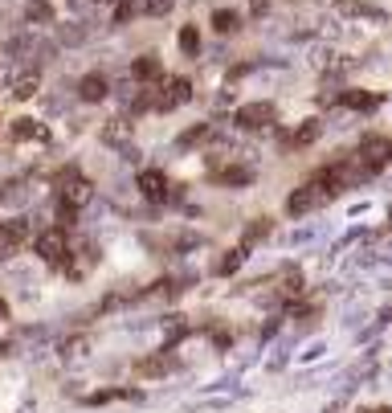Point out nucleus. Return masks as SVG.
Returning a JSON list of instances; mask_svg holds the SVG:
<instances>
[{
	"label": "nucleus",
	"instance_id": "nucleus-9",
	"mask_svg": "<svg viewBox=\"0 0 392 413\" xmlns=\"http://www.w3.org/2000/svg\"><path fill=\"white\" fill-rule=\"evenodd\" d=\"M339 102H343L348 111H376V107H380V95H372V90H348Z\"/></svg>",
	"mask_w": 392,
	"mask_h": 413
},
{
	"label": "nucleus",
	"instance_id": "nucleus-1",
	"mask_svg": "<svg viewBox=\"0 0 392 413\" xmlns=\"http://www.w3.org/2000/svg\"><path fill=\"white\" fill-rule=\"evenodd\" d=\"M188 99H192V86L184 78H159L156 86H152V107H156V111H176V107H184Z\"/></svg>",
	"mask_w": 392,
	"mask_h": 413
},
{
	"label": "nucleus",
	"instance_id": "nucleus-5",
	"mask_svg": "<svg viewBox=\"0 0 392 413\" xmlns=\"http://www.w3.org/2000/svg\"><path fill=\"white\" fill-rule=\"evenodd\" d=\"M37 254L45 262H66V229H49L37 237Z\"/></svg>",
	"mask_w": 392,
	"mask_h": 413
},
{
	"label": "nucleus",
	"instance_id": "nucleus-4",
	"mask_svg": "<svg viewBox=\"0 0 392 413\" xmlns=\"http://www.w3.org/2000/svg\"><path fill=\"white\" fill-rule=\"evenodd\" d=\"M90 193H94V188H90V180H82L74 168H66V172H61V200H66V205H74V209H78V205L90 200Z\"/></svg>",
	"mask_w": 392,
	"mask_h": 413
},
{
	"label": "nucleus",
	"instance_id": "nucleus-25",
	"mask_svg": "<svg viewBox=\"0 0 392 413\" xmlns=\"http://www.w3.org/2000/svg\"><path fill=\"white\" fill-rule=\"evenodd\" d=\"M388 164H392V148H388Z\"/></svg>",
	"mask_w": 392,
	"mask_h": 413
},
{
	"label": "nucleus",
	"instance_id": "nucleus-19",
	"mask_svg": "<svg viewBox=\"0 0 392 413\" xmlns=\"http://www.w3.org/2000/svg\"><path fill=\"white\" fill-rule=\"evenodd\" d=\"M180 49H184V54H196V49H200V37H196V29H180Z\"/></svg>",
	"mask_w": 392,
	"mask_h": 413
},
{
	"label": "nucleus",
	"instance_id": "nucleus-6",
	"mask_svg": "<svg viewBox=\"0 0 392 413\" xmlns=\"http://www.w3.org/2000/svg\"><path fill=\"white\" fill-rule=\"evenodd\" d=\"M25 237H29V225H25L20 217H17V221H4V225H0V258L13 254Z\"/></svg>",
	"mask_w": 392,
	"mask_h": 413
},
{
	"label": "nucleus",
	"instance_id": "nucleus-3",
	"mask_svg": "<svg viewBox=\"0 0 392 413\" xmlns=\"http://www.w3.org/2000/svg\"><path fill=\"white\" fill-rule=\"evenodd\" d=\"M331 197H335V193L319 176H314L311 184H302V188L290 197V213H307V209H314V205H323V200H331Z\"/></svg>",
	"mask_w": 392,
	"mask_h": 413
},
{
	"label": "nucleus",
	"instance_id": "nucleus-17",
	"mask_svg": "<svg viewBox=\"0 0 392 413\" xmlns=\"http://www.w3.org/2000/svg\"><path fill=\"white\" fill-rule=\"evenodd\" d=\"M314 139H319V123H314V119H307V123L298 127V136H294V143H314Z\"/></svg>",
	"mask_w": 392,
	"mask_h": 413
},
{
	"label": "nucleus",
	"instance_id": "nucleus-11",
	"mask_svg": "<svg viewBox=\"0 0 392 413\" xmlns=\"http://www.w3.org/2000/svg\"><path fill=\"white\" fill-rule=\"evenodd\" d=\"M37 86H41L37 70H25V74L13 78V99H33V95H37Z\"/></svg>",
	"mask_w": 392,
	"mask_h": 413
},
{
	"label": "nucleus",
	"instance_id": "nucleus-23",
	"mask_svg": "<svg viewBox=\"0 0 392 413\" xmlns=\"http://www.w3.org/2000/svg\"><path fill=\"white\" fill-rule=\"evenodd\" d=\"M4 315H8V307H4V303H0V319H4Z\"/></svg>",
	"mask_w": 392,
	"mask_h": 413
},
{
	"label": "nucleus",
	"instance_id": "nucleus-10",
	"mask_svg": "<svg viewBox=\"0 0 392 413\" xmlns=\"http://www.w3.org/2000/svg\"><path fill=\"white\" fill-rule=\"evenodd\" d=\"M131 74H135L139 82H159L164 74H159V61L152 58V54H143V58L131 61Z\"/></svg>",
	"mask_w": 392,
	"mask_h": 413
},
{
	"label": "nucleus",
	"instance_id": "nucleus-22",
	"mask_svg": "<svg viewBox=\"0 0 392 413\" xmlns=\"http://www.w3.org/2000/svg\"><path fill=\"white\" fill-rule=\"evenodd\" d=\"M82 4H98V0H74V8H82Z\"/></svg>",
	"mask_w": 392,
	"mask_h": 413
},
{
	"label": "nucleus",
	"instance_id": "nucleus-13",
	"mask_svg": "<svg viewBox=\"0 0 392 413\" xmlns=\"http://www.w3.org/2000/svg\"><path fill=\"white\" fill-rule=\"evenodd\" d=\"M25 20H29V25H49V20H54L49 0H29V4H25Z\"/></svg>",
	"mask_w": 392,
	"mask_h": 413
},
{
	"label": "nucleus",
	"instance_id": "nucleus-20",
	"mask_svg": "<svg viewBox=\"0 0 392 413\" xmlns=\"http://www.w3.org/2000/svg\"><path fill=\"white\" fill-rule=\"evenodd\" d=\"M139 373H143V376H164V373H172V364H159V360H147V364H139Z\"/></svg>",
	"mask_w": 392,
	"mask_h": 413
},
{
	"label": "nucleus",
	"instance_id": "nucleus-8",
	"mask_svg": "<svg viewBox=\"0 0 392 413\" xmlns=\"http://www.w3.org/2000/svg\"><path fill=\"white\" fill-rule=\"evenodd\" d=\"M78 95H82V102H102L106 99V78L102 74H86L78 82Z\"/></svg>",
	"mask_w": 392,
	"mask_h": 413
},
{
	"label": "nucleus",
	"instance_id": "nucleus-12",
	"mask_svg": "<svg viewBox=\"0 0 392 413\" xmlns=\"http://www.w3.org/2000/svg\"><path fill=\"white\" fill-rule=\"evenodd\" d=\"M139 188H143L147 197H156V200H159V197H168V176L152 168V172H143V176H139Z\"/></svg>",
	"mask_w": 392,
	"mask_h": 413
},
{
	"label": "nucleus",
	"instance_id": "nucleus-16",
	"mask_svg": "<svg viewBox=\"0 0 392 413\" xmlns=\"http://www.w3.org/2000/svg\"><path fill=\"white\" fill-rule=\"evenodd\" d=\"M237 25H241L237 13H213V29H221V33H233Z\"/></svg>",
	"mask_w": 392,
	"mask_h": 413
},
{
	"label": "nucleus",
	"instance_id": "nucleus-15",
	"mask_svg": "<svg viewBox=\"0 0 392 413\" xmlns=\"http://www.w3.org/2000/svg\"><path fill=\"white\" fill-rule=\"evenodd\" d=\"M221 184H245L250 180V168H225V172H216Z\"/></svg>",
	"mask_w": 392,
	"mask_h": 413
},
{
	"label": "nucleus",
	"instance_id": "nucleus-14",
	"mask_svg": "<svg viewBox=\"0 0 392 413\" xmlns=\"http://www.w3.org/2000/svg\"><path fill=\"white\" fill-rule=\"evenodd\" d=\"M13 139H41V127L33 119H17L13 123Z\"/></svg>",
	"mask_w": 392,
	"mask_h": 413
},
{
	"label": "nucleus",
	"instance_id": "nucleus-7",
	"mask_svg": "<svg viewBox=\"0 0 392 413\" xmlns=\"http://www.w3.org/2000/svg\"><path fill=\"white\" fill-rule=\"evenodd\" d=\"M388 139H368L364 148H360V156H364V164L368 168H380V164H388Z\"/></svg>",
	"mask_w": 392,
	"mask_h": 413
},
{
	"label": "nucleus",
	"instance_id": "nucleus-21",
	"mask_svg": "<svg viewBox=\"0 0 392 413\" xmlns=\"http://www.w3.org/2000/svg\"><path fill=\"white\" fill-rule=\"evenodd\" d=\"M200 139H209V127H192L188 136L180 139V148H192V143H200Z\"/></svg>",
	"mask_w": 392,
	"mask_h": 413
},
{
	"label": "nucleus",
	"instance_id": "nucleus-2",
	"mask_svg": "<svg viewBox=\"0 0 392 413\" xmlns=\"http://www.w3.org/2000/svg\"><path fill=\"white\" fill-rule=\"evenodd\" d=\"M274 119H278L274 102H250V107L237 111V127H241V131H266Z\"/></svg>",
	"mask_w": 392,
	"mask_h": 413
},
{
	"label": "nucleus",
	"instance_id": "nucleus-18",
	"mask_svg": "<svg viewBox=\"0 0 392 413\" xmlns=\"http://www.w3.org/2000/svg\"><path fill=\"white\" fill-rule=\"evenodd\" d=\"M61 41H66V45H78V41H86V25H66V29H61Z\"/></svg>",
	"mask_w": 392,
	"mask_h": 413
},
{
	"label": "nucleus",
	"instance_id": "nucleus-24",
	"mask_svg": "<svg viewBox=\"0 0 392 413\" xmlns=\"http://www.w3.org/2000/svg\"><path fill=\"white\" fill-rule=\"evenodd\" d=\"M372 413H392V409H372Z\"/></svg>",
	"mask_w": 392,
	"mask_h": 413
}]
</instances>
